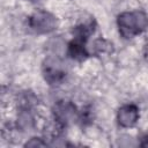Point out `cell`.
Returning <instances> with one entry per match:
<instances>
[{"label": "cell", "mask_w": 148, "mask_h": 148, "mask_svg": "<svg viewBox=\"0 0 148 148\" xmlns=\"http://www.w3.org/2000/svg\"><path fill=\"white\" fill-rule=\"evenodd\" d=\"M140 146H141V147H148V135H145V136L141 139Z\"/></svg>", "instance_id": "9"}, {"label": "cell", "mask_w": 148, "mask_h": 148, "mask_svg": "<svg viewBox=\"0 0 148 148\" xmlns=\"http://www.w3.org/2000/svg\"><path fill=\"white\" fill-rule=\"evenodd\" d=\"M29 27L36 34H50L58 27L57 17L46 10H37L29 17Z\"/></svg>", "instance_id": "2"}, {"label": "cell", "mask_w": 148, "mask_h": 148, "mask_svg": "<svg viewBox=\"0 0 148 148\" xmlns=\"http://www.w3.org/2000/svg\"><path fill=\"white\" fill-rule=\"evenodd\" d=\"M77 118V111L74 104L67 101L58 102L53 108V120L62 127H66L71 121Z\"/></svg>", "instance_id": "3"}, {"label": "cell", "mask_w": 148, "mask_h": 148, "mask_svg": "<svg viewBox=\"0 0 148 148\" xmlns=\"http://www.w3.org/2000/svg\"><path fill=\"white\" fill-rule=\"evenodd\" d=\"M95 51L96 53H111L112 52V44H110L108 40L103 39V38H99L95 42Z\"/></svg>", "instance_id": "7"}, {"label": "cell", "mask_w": 148, "mask_h": 148, "mask_svg": "<svg viewBox=\"0 0 148 148\" xmlns=\"http://www.w3.org/2000/svg\"><path fill=\"white\" fill-rule=\"evenodd\" d=\"M86 39L80 38V37H74L73 40L68 43L67 46V54L77 61H82L86 58H88L89 53L86 49Z\"/></svg>", "instance_id": "6"}, {"label": "cell", "mask_w": 148, "mask_h": 148, "mask_svg": "<svg viewBox=\"0 0 148 148\" xmlns=\"http://www.w3.org/2000/svg\"><path fill=\"white\" fill-rule=\"evenodd\" d=\"M119 32L125 38H132L148 28V16L142 10L124 12L117 18Z\"/></svg>", "instance_id": "1"}, {"label": "cell", "mask_w": 148, "mask_h": 148, "mask_svg": "<svg viewBox=\"0 0 148 148\" xmlns=\"http://www.w3.org/2000/svg\"><path fill=\"white\" fill-rule=\"evenodd\" d=\"M117 120L118 124L121 127L128 128L133 127L136 121L139 120V109L134 104H126L123 105L117 113Z\"/></svg>", "instance_id": "5"}, {"label": "cell", "mask_w": 148, "mask_h": 148, "mask_svg": "<svg viewBox=\"0 0 148 148\" xmlns=\"http://www.w3.org/2000/svg\"><path fill=\"white\" fill-rule=\"evenodd\" d=\"M46 145H47V143L44 142V141H42V139H39V138H32V139H30V141H28L24 146H25V147H36V146L43 147V146H46Z\"/></svg>", "instance_id": "8"}, {"label": "cell", "mask_w": 148, "mask_h": 148, "mask_svg": "<svg viewBox=\"0 0 148 148\" xmlns=\"http://www.w3.org/2000/svg\"><path fill=\"white\" fill-rule=\"evenodd\" d=\"M43 75L45 81H47L50 84H56L65 79L66 72L59 59L47 58L43 64Z\"/></svg>", "instance_id": "4"}]
</instances>
